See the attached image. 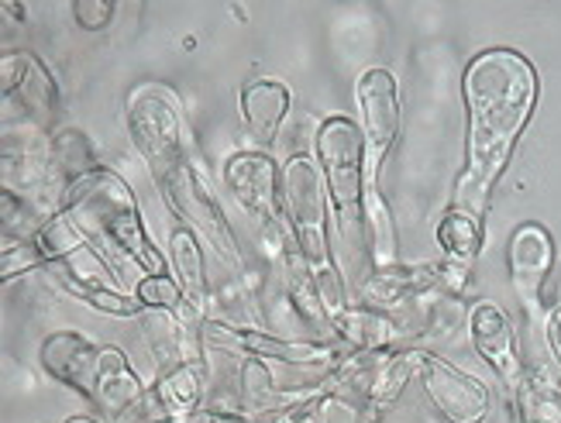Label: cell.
Segmentation results:
<instances>
[{"instance_id": "cell-1", "label": "cell", "mask_w": 561, "mask_h": 423, "mask_svg": "<svg viewBox=\"0 0 561 423\" xmlns=\"http://www.w3.org/2000/svg\"><path fill=\"white\" fill-rule=\"evenodd\" d=\"M538 69L517 48H485L466 66L461 96L469 111V141L451 207L479 220L485 217L490 196L538 107Z\"/></svg>"}, {"instance_id": "cell-2", "label": "cell", "mask_w": 561, "mask_h": 423, "mask_svg": "<svg viewBox=\"0 0 561 423\" xmlns=\"http://www.w3.org/2000/svg\"><path fill=\"white\" fill-rule=\"evenodd\" d=\"M62 214L77 220V228L104 248V259L114 268L128 262L145 276H169V259L159 252L135 201V190L117 176L111 165H101L93 176L80 180L62 193Z\"/></svg>"}, {"instance_id": "cell-3", "label": "cell", "mask_w": 561, "mask_h": 423, "mask_svg": "<svg viewBox=\"0 0 561 423\" xmlns=\"http://www.w3.org/2000/svg\"><path fill=\"white\" fill-rule=\"evenodd\" d=\"M313 148L324 172L337 235L355 252H362V207H365V190H369V169H365V135L358 128V121L345 114L324 117L321 128H317Z\"/></svg>"}, {"instance_id": "cell-4", "label": "cell", "mask_w": 561, "mask_h": 423, "mask_svg": "<svg viewBox=\"0 0 561 423\" xmlns=\"http://www.w3.org/2000/svg\"><path fill=\"white\" fill-rule=\"evenodd\" d=\"M125 121H128V135L141 152V159L149 162L156 183H165L173 172H180L193 159L190 145H186L180 104L165 87L138 83L128 93Z\"/></svg>"}, {"instance_id": "cell-5", "label": "cell", "mask_w": 561, "mask_h": 423, "mask_svg": "<svg viewBox=\"0 0 561 423\" xmlns=\"http://www.w3.org/2000/svg\"><path fill=\"white\" fill-rule=\"evenodd\" d=\"M159 190L165 196L169 210L183 220V228H190L201 238L204 248H210V252L217 259H225L231 268H245V255H241L238 235L231 228L228 214L221 210V204H217L214 183L207 180V172L197 162V156H193L180 172H173L165 183H159Z\"/></svg>"}, {"instance_id": "cell-6", "label": "cell", "mask_w": 561, "mask_h": 423, "mask_svg": "<svg viewBox=\"0 0 561 423\" xmlns=\"http://www.w3.org/2000/svg\"><path fill=\"white\" fill-rule=\"evenodd\" d=\"M204 347H217L228 355H245V362L283 365V368H331L341 358V347L307 338H276L270 331L231 328L225 320H204Z\"/></svg>"}, {"instance_id": "cell-7", "label": "cell", "mask_w": 561, "mask_h": 423, "mask_svg": "<svg viewBox=\"0 0 561 423\" xmlns=\"http://www.w3.org/2000/svg\"><path fill=\"white\" fill-rule=\"evenodd\" d=\"M355 101H358V128L365 135V169H369V183L379 186L382 162L393 141L400 138V124H403L400 83L382 66L365 69L355 83Z\"/></svg>"}, {"instance_id": "cell-8", "label": "cell", "mask_w": 561, "mask_h": 423, "mask_svg": "<svg viewBox=\"0 0 561 423\" xmlns=\"http://www.w3.org/2000/svg\"><path fill=\"white\" fill-rule=\"evenodd\" d=\"M0 80H4V111L8 121L18 111L28 124H35V132H48L59 114V87L53 69H48L32 48H11L0 59Z\"/></svg>"}, {"instance_id": "cell-9", "label": "cell", "mask_w": 561, "mask_h": 423, "mask_svg": "<svg viewBox=\"0 0 561 423\" xmlns=\"http://www.w3.org/2000/svg\"><path fill=\"white\" fill-rule=\"evenodd\" d=\"M279 180H283V165H276V159L270 152H259V148L234 152L225 162L228 193L262 224L265 235H279L289 228L286 217H283Z\"/></svg>"}, {"instance_id": "cell-10", "label": "cell", "mask_w": 561, "mask_h": 423, "mask_svg": "<svg viewBox=\"0 0 561 423\" xmlns=\"http://www.w3.org/2000/svg\"><path fill=\"white\" fill-rule=\"evenodd\" d=\"M417 379L427 403L448 423H485L496 407L490 386L434 352H424Z\"/></svg>"}, {"instance_id": "cell-11", "label": "cell", "mask_w": 561, "mask_h": 423, "mask_svg": "<svg viewBox=\"0 0 561 423\" xmlns=\"http://www.w3.org/2000/svg\"><path fill=\"white\" fill-rule=\"evenodd\" d=\"M506 268L524 307L534 313L548 307V279L554 272V241L551 231L538 220H524L506 241Z\"/></svg>"}, {"instance_id": "cell-12", "label": "cell", "mask_w": 561, "mask_h": 423, "mask_svg": "<svg viewBox=\"0 0 561 423\" xmlns=\"http://www.w3.org/2000/svg\"><path fill=\"white\" fill-rule=\"evenodd\" d=\"M38 365L48 379L80 392L83 400H93L96 379H101L104 347L83 338L80 331H53L38 344Z\"/></svg>"}, {"instance_id": "cell-13", "label": "cell", "mask_w": 561, "mask_h": 423, "mask_svg": "<svg viewBox=\"0 0 561 423\" xmlns=\"http://www.w3.org/2000/svg\"><path fill=\"white\" fill-rule=\"evenodd\" d=\"M469 334H472L476 355L496 371L510 392H517L527 365L520 358L517 334H514V323H510L506 310L500 304H493V300L476 304L469 310Z\"/></svg>"}, {"instance_id": "cell-14", "label": "cell", "mask_w": 561, "mask_h": 423, "mask_svg": "<svg viewBox=\"0 0 561 423\" xmlns=\"http://www.w3.org/2000/svg\"><path fill=\"white\" fill-rule=\"evenodd\" d=\"M437 248H442V255H445V262L437 265V279H442V289L458 300V296L466 293L472 265L479 259L482 220L458 207H448V214L437 224Z\"/></svg>"}, {"instance_id": "cell-15", "label": "cell", "mask_w": 561, "mask_h": 423, "mask_svg": "<svg viewBox=\"0 0 561 423\" xmlns=\"http://www.w3.org/2000/svg\"><path fill=\"white\" fill-rule=\"evenodd\" d=\"M431 289H442L437 265H397L389 272L369 268L365 276L355 279V304L393 313L397 307L417 300V296H424Z\"/></svg>"}, {"instance_id": "cell-16", "label": "cell", "mask_w": 561, "mask_h": 423, "mask_svg": "<svg viewBox=\"0 0 561 423\" xmlns=\"http://www.w3.org/2000/svg\"><path fill=\"white\" fill-rule=\"evenodd\" d=\"M331 331L348 344V352H400L407 344L403 323L386 313V310H373V307H362V304H348L334 320H331Z\"/></svg>"}, {"instance_id": "cell-17", "label": "cell", "mask_w": 561, "mask_h": 423, "mask_svg": "<svg viewBox=\"0 0 561 423\" xmlns=\"http://www.w3.org/2000/svg\"><path fill=\"white\" fill-rule=\"evenodd\" d=\"M141 379L135 376V368L128 365V355L121 347H104V365L101 379H96L90 407L104 416V423H125L145 400Z\"/></svg>"}, {"instance_id": "cell-18", "label": "cell", "mask_w": 561, "mask_h": 423, "mask_svg": "<svg viewBox=\"0 0 561 423\" xmlns=\"http://www.w3.org/2000/svg\"><path fill=\"white\" fill-rule=\"evenodd\" d=\"M273 268L279 272V283L286 289L289 307L297 310L307 323H313V328L331 331L328 313H324V300H321V286H317V276H313L310 262L304 259L297 238H289V244L273 259Z\"/></svg>"}, {"instance_id": "cell-19", "label": "cell", "mask_w": 561, "mask_h": 423, "mask_svg": "<svg viewBox=\"0 0 561 423\" xmlns=\"http://www.w3.org/2000/svg\"><path fill=\"white\" fill-rule=\"evenodd\" d=\"M289 87L283 80H252L241 90V117H245V128L252 132L255 141L273 145L283 132V124L289 117Z\"/></svg>"}, {"instance_id": "cell-20", "label": "cell", "mask_w": 561, "mask_h": 423, "mask_svg": "<svg viewBox=\"0 0 561 423\" xmlns=\"http://www.w3.org/2000/svg\"><path fill=\"white\" fill-rule=\"evenodd\" d=\"M101 165H104L101 152L93 148L87 132L59 128L53 138H48V172H53V186L59 193V204H62V193L69 186H77L80 180L93 176Z\"/></svg>"}, {"instance_id": "cell-21", "label": "cell", "mask_w": 561, "mask_h": 423, "mask_svg": "<svg viewBox=\"0 0 561 423\" xmlns=\"http://www.w3.org/2000/svg\"><path fill=\"white\" fill-rule=\"evenodd\" d=\"M362 248L369 255L373 272H389L400 265L397 252V220L389 214L386 196L376 183L365 190V207H362Z\"/></svg>"}, {"instance_id": "cell-22", "label": "cell", "mask_w": 561, "mask_h": 423, "mask_svg": "<svg viewBox=\"0 0 561 423\" xmlns=\"http://www.w3.org/2000/svg\"><path fill=\"white\" fill-rule=\"evenodd\" d=\"M517 423H561V376L551 365H527L514 392Z\"/></svg>"}, {"instance_id": "cell-23", "label": "cell", "mask_w": 561, "mask_h": 423, "mask_svg": "<svg viewBox=\"0 0 561 423\" xmlns=\"http://www.w3.org/2000/svg\"><path fill=\"white\" fill-rule=\"evenodd\" d=\"M169 268H173V279L183 289V300L204 313L210 304V289L204 276V244L190 228H176L169 235Z\"/></svg>"}, {"instance_id": "cell-24", "label": "cell", "mask_w": 561, "mask_h": 423, "mask_svg": "<svg viewBox=\"0 0 561 423\" xmlns=\"http://www.w3.org/2000/svg\"><path fill=\"white\" fill-rule=\"evenodd\" d=\"M135 296L145 310L152 313H176L186 300H183V289L173 276H145L135 286Z\"/></svg>"}, {"instance_id": "cell-25", "label": "cell", "mask_w": 561, "mask_h": 423, "mask_svg": "<svg viewBox=\"0 0 561 423\" xmlns=\"http://www.w3.org/2000/svg\"><path fill=\"white\" fill-rule=\"evenodd\" d=\"M0 244H4L0 248V272H4V283L28 276L35 268H45L35 238H4Z\"/></svg>"}, {"instance_id": "cell-26", "label": "cell", "mask_w": 561, "mask_h": 423, "mask_svg": "<svg viewBox=\"0 0 561 423\" xmlns=\"http://www.w3.org/2000/svg\"><path fill=\"white\" fill-rule=\"evenodd\" d=\"M69 14H72V21H77V28L104 32L111 24V18H114V4H111V0H72Z\"/></svg>"}, {"instance_id": "cell-27", "label": "cell", "mask_w": 561, "mask_h": 423, "mask_svg": "<svg viewBox=\"0 0 561 423\" xmlns=\"http://www.w3.org/2000/svg\"><path fill=\"white\" fill-rule=\"evenodd\" d=\"M545 338H548V347L551 355L561 368V307H551L548 310V320H545Z\"/></svg>"}, {"instance_id": "cell-28", "label": "cell", "mask_w": 561, "mask_h": 423, "mask_svg": "<svg viewBox=\"0 0 561 423\" xmlns=\"http://www.w3.org/2000/svg\"><path fill=\"white\" fill-rule=\"evenodd\" d=\"M551 307H561V272L554 276V286H551V293H548V310Z\"/></svg>"}, {"instance_id": "cell-29", "label": "cell", "mask_w": 561, "mask_h": 423, "mask_svg": "<svg viewBox=\"0 0 561 423\" xmlns=\"http://www.w3.org/2000/svg\"><path fill=\"white\" fill-rule=\"evenodd\" d=\"M66 423H96V420H90V416H72V420H66Z\"/></svg>"}]
</instances>
